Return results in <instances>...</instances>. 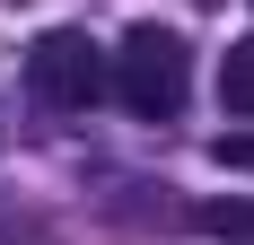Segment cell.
Segmentation results:
<instances>
[{"label": "cell", "instance_id": "obj_1", "mask_svg": "<svg viewBox=\"0 0 254 245\" xmlns=\"http://www.w3.org/2000/svg\"><path fill=\"white\" fill-rule=\"evenodd\" d=\"M105 61H114V97H123L140 122H167L184 105V88H193V53H184L176 26H131Z\"/></svg>", "mask_w": 254, "mask_h": 245}, {"label": "cell", "instance_id": "obj_2", "mask_svg": "<svg viewBox=\"0 0 254 245\" xmlns=\"http://www.w3.org/2000/svg\"><path fill=\"white\" fill-rule=\"evenodd\" d=\"M26 88L44 105H62V114H88V105L114 88V61H105L79 26H53V35H35V53H26Z\"/></svg>", "mask_w": 254, "mask_h": 245}, {"label": "cell", "instance_id": "obj_3", "mask_svg": "<svg viewBox=\"0 0 254 245\" xmlns=\"http://www.w3.org/2000/svg\"><path fill=\"white\" fill-rule=\"evenodd\" d=\"M193 219H202L210 237H228V245H254V193H228V201H202Z\"/></svg>", "mask_w": 254, "mask_h": 245}, {"label": "cell", "instance_id": "obj_4", "mask_svg": "<svg viewBox=\"0 0 254 245\" xmlns=\"http://www.w3.org/2000/svg\"><path fill=\"white\" fill-rule=\"evenodd\" d=\"M219 105H228V114H254V44H228V61H219Z\"/></svg>", "mask_w": 254, "mask_h": 245}, {"label": "cell", "instance_id": "obj_5", "mask_svg": "<svg viewBox=\"0 0 254 245\" xmlns=\"http://www.w3.org/2000/svg\"><path fill=\"white\" fill-rule=\"evenodd\" d=\"M210 158H219V167H246V175H254V131H219V140H210Z\"/></svg>", "mask_w": 254, "mask_h": 245}]
</instances>
